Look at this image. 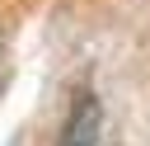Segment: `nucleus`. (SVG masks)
I'll return each instance as SVG.
<instances>
[{
  "instance_id": "obj_1",
  "label": "nucleus",
  "mask_w": 150,
  "mask_h": 146,
  "mask_svg": "<svg viewBox=\"0 0 150 146\" xmlns=\"http://www.w3.org/2000/svg\"><path fill=\"white\" fill-rule=\"evenodd\" d=\"M56 146H98V99L94 89H80L66 122H61V141Z\"/></svg>"
},
{
  "instance_id": "obj_2",
  "label": "nucleus",
  "mask_w": 150,
  "mask_h": 146,
  "mask_svg": "<svg viewBox=\"0 0 150 146\" xmlns=\"http://www.w3.org/2000/svg\"><path fill=\"white\" fill-rule=\"evenodd\" d=\"M0 85H5V42H0Z\"/></svg>"
}]
</instances>
